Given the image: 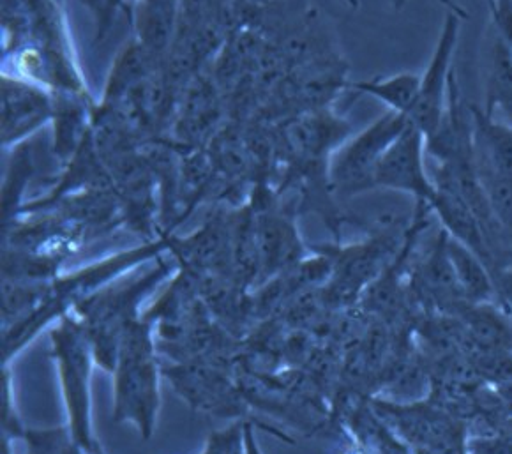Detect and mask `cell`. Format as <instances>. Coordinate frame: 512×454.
Returning a JSON list of instances; mask_svg holds the SVG:
<instances>
[{
	"instance_id": "obj_11",
	"label": "cell",
	"mask_w": 512,
	"mask_h": 454,
	"mask_svg": "<svg viewBox=\"0 0 512 454\" xmlns=\"http://www.w3.org/2000/svg\"><path fill=\"white\" fill-rule=\"evenodd\" d=\"M405 2H407V0H392V4H394V8L396 9L403 8ZM440 2L444 4L447 11H452V13H458V15L463 16V18H468L467 11L461 8V6H458L454 0H440Z\"/></svg>"
},
{
	"instance_id": "obj_3",
	"label": "cell",
	"mask_w": 512,
	"mask_h": 454,
	"mask_svg": "<svg viewBox=\"0 0 512 454\" xmlns=\"http://www.w3.org/2000/svg\"><path fill=\"white\" fill-rule=\"evenodd\" d=\"M426 137L412 122L401 131L378 163L375 188L400 191L415 198V204L431 207L437 186L426 168Z\"/></svg>"
},
{
	"instance_id": "obj_10",
	"label": "cell",
	"mask_w": 512,
	"mask_h": 454,
	"mask_svg": "<svg viewBox=\"0 0 512 454\" xmlns=\"http://www.w3.org/2000/svg\"><path fill=\"white\" fill-rule=\"evenodd\" d=\"M497 398L505 416H512V382L498 384Z\"/></svg>"
},
{
	"instance_id": "obj_1",
	"label": "cell",
	"mask_w": 512,
	"mask_h": 454,
	"mask_svg": "<svg viewBox=\"0 0 512 454\" xmlns=\"http://www.w3.org/2000/svg\"><path fill=\"white\" fill-rule=\"evenodd\" d=\"M408 115L385 112L362 129L357 137L345 140L334 151L329 165V182L334 190L357 195L375 188V172L389 145L407 128Z\"/></svg>"
},
{
	"instance_id": "obj_6",
	"label": "cell",
	"mask_w": 512,
	"mask_h": 454,
	"mask_svg": "<svg viewBox=\"0 0 512 454\" xmlns=\"http://www.w3.org/2000/svg\"><path fill=\"white\" fill-rule=\"evenodd\" d=\"M447 253L465 299L474 304L486 303L495 288L490 267L484 264L474 251L468 250L467 246L458 243L449 234H447Z\"/></svg>"
},
{
	"instance_id": "obj_12",
	"label": "cell",
	"mask_w": 512,
	"mask_h": 454,
	"mask_svg": "<svg viewBox=\"0 0 512 454\" xmlns=\"http://www.w3.org/2000/svg\"><path fill=\"white\" fill-rule=\"evenodd\" d=\"M498 433H500V435L512 437V416L507 417V419H504V421L500 423V426H498Z\"/></svg>"
},
{
	"instance_id": "obj_7",
	"label": "cell",
	"mask_w": 512,
	"mask_h": 454,
	"mask_svg": "<svg viewBox=\"0 0 512 454\" xmlns=\"http://www.w3.org/2000/svg\"><path fill=\"white\" fill-rule=\"evenodd\" d=\"M350 89L382 101L392 112L410 115L421 89V75L400 73L389 78H375L359 84H350Z\"/></svg>"
},
{
	"instance_id": "obj_9",
	"label": "cell",
	"mask_w": 512,
	"mask_h": 454,
	"mask_svg": "<svg viewBox=\"0 0 512 454\" xmlns=\"http://www.w3.org/2000/svg\"><path fill=\"white\" fill-rule=\"evenodd\" d=\"M470 454H512V437L495 435L470 442Z\"/></svg>"
},
{
	"instance_id": "obj_8",
	"label": "cell",
	"mask_w": 512,
	"mask_h": 454,
	"mask_svg": "<svg viewBox=\"0 0 512 454\" xmlns=\"http://www.w3.org/2000/svg\"><path fill=\"white\" fill-rule=\"evenodd\" d=\"M467 338L486 350H512V327L500 311L475 304L465 313Z\"/></svg>"
},
{
	"instance_id": "obj_4",
	"label": "cell",
	"mask_w": 512,
	"mask_h": 454,
	"mask_svg": "<svg viewBox=\"0 0 512 454\" xmlns=\"http://www.w3.org/2000/svg\"><path fill=\"white\" fill-rule=\"evenodd\" d=\"M431 211L435 212L438 220L442 221L444 230L456 239L458 243L474 251L484 264L493 269L490 250L486 237L482 232L481 223L477 220L474 211L468 207L467 202L449 188H438L437 195L431 202Z\"/></svg>"
},
{
	"instance_id": "obj_5",
	"label": "cell",
	"mask_w": 512,
	"mask_h": 454,
	"mask_svg": "<svg viewBox=\"0 0 512 454\" xmlns=\"http://www.w3.org/2000/svg\"><path fill=\"white\" fill-rule=\"evenodd\" d=\"M482 108L493 119L512 126V52L495 31L486 73V105Z\"/></svg>"
},
{
	"instance_id": "obj_2",
	"label": "cell",
	"mask_w": 512,
	"mask_h": 454,
	"mask_svg": "<svg viewBox=\"0 0 512 454\" xmlns=\"http://www.w3.org/2000/svg\"><path fill=\"white\" fill-rule=\"evenodd\" d=\"M461 20L465 18L458 13L447 11L438 34L437 45L433 48L430 64L421 75L419 96L408 115L410 122L421 129L424 137L431 135L444 117L449 84L454 75L452 61L460 43Z\"/></svg>"
}]
</instances>
